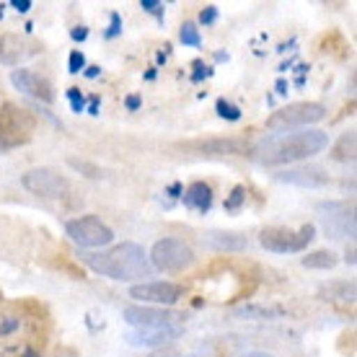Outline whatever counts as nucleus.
I'll list each match as a JSON object with an SVG mask.
<instances>
[{
  "mask_svg": "<svg viewBox=\"0 0 357 357\" xmlns=\"http://www.w3.org/2000/svg\"><path fill=\"white\" fill-rule=\"evenodd\" d=\"M329 145V135L324 130H295V132H277L269 135L264 143H259L251 155L261 163V166H290V163L305 161L319 155Z\"/></svg>",
  "mask_w": 357,
  "mask_h": 357,
  "instance_id": "1",
  "label": "nucleus"
},
{
  "mask_svg": "<svg viewBox=\"0 0 357 357\" xmlns=\"http://www.w3.org/2000/svg\"><path fill=\"white\" fill-rule=\"evenodd\" d=\"M81 261L96 275L116 280V282H132V280H145L153 275L148 251L132 241H122L101 251H81Z\"/></svg>",
  "mask_w": 357,
  "mask_h": 357,
  "instance_id": "2",
  "label": "nucleus"
},
{
  "mask_svg": "<svg viewBox=\"0 0 357 357\" xmlns=\"http://www.w3.org/2000/svg\"><path fill=\"white\" fill-rule=\"evenodd\" d=\"M36 132V116L29 109L6 101L0 107V151H16Z\"/></svg>",
  "mask_w": 357,
  "mask_h": 357,
  "instance_id": "3",
  "label": "nucleus"
},
{
  "mask_svg": "<svg viewBox=\"0 0 357 357\" xmlns=\"http://www.w3.org/2000/svg\"><path fill=\"white\" fill-rule=\"evenodd\" d=\"M324 233L334 241H352L355 238V202L347 199H326L316 205Z\"/></svg>",
  "mask_w": 357,
  "mask_h": 357,
  "instance_id": "4",
  "label": "nucleus"
},
{
  "mask_svg": "<svg viewBox=\"0 0 357 357\" xmlns=\"http://www.w3.org/2000/svg\"><path fill=\"white\" fill-rule=\"evenodd\" d=\"M326 116V107L319 101H298L277 109L267 119V127L272 132H290V130H305L311 125H319Z\"/></svg>",
  "mask_w": 357,
  "mask_h": 357,
  "instance_id": "5",
  "label": "nucleus"
},
{
  "mask_svg": "<svg viewBox=\"0 0 357 357\" xmlns=\"http://www.w3.org/2000/svg\"><path fill=\"white\" fill-rule=\"evenodd\" d=\"M313 238H316V225L313 223L301 225L298 231L282 228V225H269L259 233L261 249L272 251V254H301Z\"/></svg>",
  "mask_w": 357,
  "mask_h": 357,
  "instance_id": "6",
  "label": "nucleus"
},
{
  "mask_svg": "<svg viewBox=\"0 0 357 357\" xmlns=\"http://www.w3.org/2000/svg\"><path fill=\"white\" fill-rule=\"evenodd\" d=\"M65 233L70 236V241L75 246L86 249H104L114 241V231L109 228L101 218L96 215H81V218H73L65 223Z\"/></svg>",
  "mask_w": 357,
  "mask_h": 357,
  "instance_id": "7",
  "label": "nucleus"
},
{
  "mask_svg": "<svg viewBox=\"0 0 357 357\" xmlns=\"http://www.w3.org/2000/svg\"><path fill=\"white\" fill-rule=\"evenodd\" d=\"M148 259H151L153 269L174 275V272H184L187 267L195 264V251L181 238H161V241L153 243Z\"/></svg>",
  "mask_w": 357,
  "mask_h": 357,
  "instance_id": "8",
  "label": "nucleus"
},
{
  "mask_svg": "<svg viewBox=\"0 0 357 357\" xmlns=\"http://www.w3.org/2000/svg\"><path fill=\"white\" fill-rule=\"evenodd\" d=\"M24 189H29L31 195L45 197V199H63L70 192V181L65 176H60L52 169H31L21 176Z\"/></svg>",
  "mask_w": 357,
  "mask_h": 357,
  "instance_id": "9",
  "label": "nucleus"
},
{
  "mask_svg": "<svg viewBox=\"0 0 357 357\" xmlns=\"http://www.w3.org/2000/svg\"><path fill=\"white\" fill-rule=\"evenodd\" d=\"M125 321L135 329H161V326H178L181 324V313L161 308V305H127Z\"/></svg>",
  "mask_w": 357,
  "mask_h": 357,
  "instance_id": "10",
  "label": "nucleus"
},
{
  "mask_svg": "<svg viewBox=\"0 0 357 357\" xmlns=\"http://www.w3.org/2000/svg\"><path fill=\"white\" fill-rule=\"evenodd\" d=\"M181 151L195 155H251L254 145L246 137H207V140L181 143Z\"/></svg>",
  "mask_w": 357,
  "mask_h": 357,
  "instance_id": "11",
  "label": "nucleus"
},
{
  "mask_svg": "<svg viewBox=\"0 0 357 357\" xmlns=\"http://www.w3.org/2000/svg\"><path fill=\"white\" fill-rule=\"evenodd\" d=\"M39 52H42V45L36 39H29L24 34H13V31L0 34V63L8 65V68H18L21 63L36 57Z\"/></svg>",
  "mask_w": 357,
  "mask_h": 357,
  "instance_id": "12",
  "label": "nucleus"
},
{
  "mask_svg": "<svg viewBox=\"0 0 357 357\" xmlns=\"http://www.w3.org/2000/svg\"><path fill=\"white\" fill-rule=\"evenodd\" d=\"M184 287L176 282H166V280H155V282H140V285L130 287V298L137 303H151V305H174L181 301Z\"/></svg>",
  "mask_w": 357,
  "mask_h": 357,
  "instance_id": "13",
  "label": "nucleus"
},
{
  "mask_svg": "<svg viewBox=\"0 0 357 357\" xmlns=\"http://www.w3.org/2000/svg\"><path fill=\"white\" fill-rule=\"evenodd\" d=\"M10 83H13V89L16 91L36 98L39 104H54L52 83L47 81L45 75H39V73L26 70V68H16V70L10 73Z\"/></svg>",
  "mask_w": 357,
  "mask_h": 357,
  "instance_id": "14",
  "label": "nucleus"
},
{
  "mask_svg": "<svg viewBox=\"0 0 357 357\" xmlns=\"http://www.w3.org/2000/svg\"><path fill=\"white\" fill-rule=\"evenodd\" d=\"M277 181L290 184V187L301 189H321L329 184V174L321 166H293V169H282L275 174Z\"/></svg>",
  "mask_w": 357,
  "mask_h": 357,
  "instance_id": "15",
  "label": "nucleus"
},
{
  "mask_svg": "<svg viewBox=\"0 0 357 357\" xmlns=\"http://www.w3.org/2000/svg\"><path fill=\"white\" fill-rule=\"evenodd\" d=\"M181 337V326H161V329H135L127 334L132 347H155L161 349Z\"/></svg>",
  "mask_w": 357,
  "mask_h": 357,
  "instance_id": "16",
  "label": "nucleus"
},
{
  "mask_svg": "<svg viewBox=\"0 0 357 357\" xmlns=\"http://www.w3.org/2000/svg\"><path fill=\"white\" fill-rule=\"evenodd\" d=\"M181 199H184V205H187L189 210L205 215V213H210V207H213V187L205 184V181H195V184H189V187L184 189Z\"/></svg>",
  "mask_w": 357,
  "mask_h": 357,
  "instance_id": "17",
  "label": "nucleus"
},
{
  "mask_svg": "<svg viewBox=\"0 0 357 357\" xmlns=\"http://www.w3.org/2000/svg\"><path fill=\"white\" fill-rule=\"evenodd\" d=\"M319 295H321L324 301H331V303H347L352 305L355 303V282H349V280H334V282H324L319 287Z\"/></svg>",
  "mask_w": 357,
  "mask_h": 357,
  "instance_id": "18",
  "label": "nucleus"
},
{
  "mask_svg": "<svg viewBox=\"0 0 357 357\" xmlns=\"http://www.w3.org/2000/svg\"><path fill=\"white\" fill-rule=\"evenodd\" d=\"M207 246H213L218 251H243L249 246L246 236L236 231H210L205 236Z\"/></svg>",
  "mask_w": 357,
  "mask_h": 357,
  "instance_id": "19",
  "label": "nucleus"
},
{
  "mask_svg": "<svg viewBox=\"0 0 357 357\" xmlns=\"http://www.w3.org/2000/svg\"><path fill=\"white\" fill-rule=\"evenodd\" d=\"M357 153V135L355 130H349V132H342L340 140L331 145V161L337 163H355V155Z\"/></svg>",
  "mask_w": 357,
  "mask_h": 357,
  "instance_id": "20",
  "label": "nucleus"
},
{
  "mask_svg": "<svg viewBox=\"0 0 357 357\" xmlns=\"http://www.w3.org/2000/svg\"><path fill=\"white\" fill-rule=\"evenodd\" d=\"M282 308L277 305H243L236 311V319H249V321H272V319H280L282 316Z\"/></svg>",
  "mask_w": 357,
  "mask_h": 357,
  "instance_id": "21",
  "label": "nucleus"
},
{
  "mask_svg": "<svg viewBox=\"0 0 357 357\" xmlns=\"http://www.w3.org/2000/svg\"><path fill=\"white\" fill-rule=\"evenodd\" d=\"M301 264L308 269H334L337 264H340V259H337V254L329 249H319V251H311V254H305L303 259H301Z\"/></svg>",
  "mask_w": 357,
  "mask_h": 357,
  "instance_id": "22",
  "label": "nucleus"
},
{
  "mask_svg": "<svg viewBox=\"0 0 357 357\" xmlns=\"http://www.w3.org/2000/svg\"><path fill=\"white\" fill-rule=\"evenodd\" d=\"M215 112H218L220 119H228V122H238V119H241V109L236 107V104H231L228 98H218Z\"/></svg>",
  "mask_w": 357,
  "mask_h": 357,
  "instance_id": "23",
  "label": "nucleus"
},
{
  "mask_svg": "<svg viewBox=\"0 0 357 357\" xmlns=\"http://www.w3.org/2000/svg\"><path fill=\"white\" fill-rule=\"evenodd\" d=\"M178 39H181V45H187V47H202L199 29H197L192 21H187V24L181 26V31H178Z\"/></svg>",
  "mask_w": 357,
  "mask_h": 357,
  "instance_id": "24",
  "label": "nucleus"
},
{
  "mask_svg": "<svg viewBox=\"0 0 357 357\" xmlns=\"http://www.w3.org/2000/svg\"><path fill=\"white\" fill-rule=\"evenodd\" d=\"M68 163H70L75 171H81L83 176H89V178H101V176H104V174H101V169H98V166H93V163H89V161H78V158H70Z\"/></svg>",
  "mask_w": 357,
  "mask_h": 357,
  "instance_id": "25",
  "label": "nucleus"
},
{
  "mask_svg": "<svg viewBox=\"0 0 357 357\" xmlns=\"http://www.w3.org/2000/svg\"><path fill=\"white\" fill-rule=\"evenodd\" d=\"M243 199H246V189H243V187H233L231 197L225 199V210H228V213H236V210H241Z\"/></svg>",
  "mask_w": 357,
  "mask_h": 357,
  "instance_id": "26",
  "label": "nucleus"
},
{
  "mask_svg": "<svg viewBox=\"0 0 357 357\" xmlns=\"http://www.w3.org/2000/svg\"><path fill=\"white\" fill-rule=\"evenodd\" d=\"M140 8H143L145 13L155 16L158 21H163V3L161 0H140Z\"/></svg>",
  "mask_w": 357,
  "mask_h": 357,
  "instance_id": "27",
  "label": "nucleus"
},
{
  "mask_svg": "<svg viewBox=\"0 0 357 357\" xmlns=\"http://www.w3.org/2000/svg\"><path fill=\"white\" fill-rule=\"evenodd\" d=\"M68 98H70V104H73V109L81 114L83 109H86V98H83V93L78 89H68Z\"/></svg>",
  "mask_w": 357,
  "mask_h": 357,
  "instance_id": "28",
  "label": "nucleus"
},
{
  "mask_svg": "<svg viewBox=\"0 0 357 357\" xmlns=\"http://www.w3.org/2000/svg\"><path fill=\"white\" fill-rule=\"evenodd\" d=\"M68 68H70V73H81L86 68V57H83L81 50H73L70 52V65Z\"/></svg>",
  "mask_w": 357,
  "mask_h": 357,
  "instance_id": "29",
  "label": "nucleus"
},
{
  "mask_svg": "<svg viewBox=\"0 0 357 357\" xmlns=\"http://www.w3.org/2000/svg\"><path fill=\"white\" fill-rule=\"evenodd\" d=\"M195 75H192V81H202V78H210V75H213V68H210V65H202V63H195Z\"/></svg>",
  "mask_w": 357,
  "mask_h": 357,
  "instance_id": "30",
  "label": "nucleus"
},
{
  "mask_svg": "<svg viewBox=\"0 0 357 357\" xmlns=\"http://www.w3.org/2000/svg\"><path fill=\"white\" fill-rule=\"evenodd\" d=\"M116 34H122V18H119V13H112V26L107 31V39H114Z\"/></svg>",
  "mask_w": 357,
  "mask_h": 357,
  "instance_id": "31",
  "label": "nucleus"
},
{
  "mask_svg": "<svg viewBox=\"0 0 357 357\" xmlns=\"http://www.w3.org/2000/svg\"><path fill=\"white\" fill-rule=\"evenodd\" d=\"M215 18H218V8L215 6H207L202 13H199V21L205 24V26H210V24H215Z\"/></svg>",
  "mask_w": 357,
  "mask_h": 357,
  "instance_id": "32",
  "label": "nucleus"
},
{
  "mask_svg": "<svg viewBox=\"0 0 357 357\" xmlns=\"http://www.w3.org/2000/svg\"><path fill=\"white\" fill-rule=\"evenodd\" d=\"M10 8L18 10V13H29V10H31V0H13Z\"/></svg>",
  "mask_w": 357,
  "mask_h": 357,
  "instance_id": "33",
  "label": "nucleus"
},
{
  "mask_svg": "<svg viewBox=\"0 0 357 357\" xmlns=\"http://www.w3.org/2000/svg\"><path fill=\"white\" fill-rule=\"evenodd\" d=\"M151 357H181V355H178L174 347H161V349H155Z\"/></svg>",
  "mask_w": 357,
  "mask_h": 357,
  "instance_id": "34",
  "label": "nucleus"
},
{
  "mask_svg": "<svg viewBox=\"0 0 357 357\" xmlns=\"http://www.w3.org/2000/svg\"><path fill=\"white\" fill-rule=\"evenodd\" d=\"M70 36L75 39V42H83V39L89 36V29H86V26H75V29L70 31Z\"/></svg>",
  "mask_w": 357,
  "mask_h": 357,
  "instance_id": "35",
  "label": "nucleus"
},
{
  "mask_svg": "<svg viewBox=\"0 0 357 357\" xmlns=\"http://www.w3.org/2000/svg\"><path fill=\"white\" fill-rule=\"evenodd\" d=\"M344 261H347L349 267H355V243L349 241V246L344 249Z\"/></svg>",
  "mask_w": 357,
  "mask_h": 357,
  "instance_id": "36",
  "label": "nucleus"
},
{
  "mask_svg": "<svg viewBox=\"0 0 357 357\" xmlns=\"http://www.w3.org/2000/svg\"><path fill=\"white\" fill-rule=\"evenodd\" d=\"M89 112H91L93 116L98 114V96H91V101H89Z\"/></svg>",
  "mask_w": 357,
  "mask_h": 357,
  "instance_id": "37",
  "label": "nucleus"
},
{
  "mask_svg": "<svg viewBox=\"0 0 357 357\" xmlns=\"http://www.w3.org/2000/svg\"><path fill=\"white\" fill-rule=\"evenodd\" d=\"M137 107H140V98H137V96H130V98H127V109H132V112H135Z\"/></svg>",
  "mask_w": 357,
  "mask_h": 357,
  "instance_id": "38",
  "label": "nucleus"
},
{
  "mask_svg": "<svg viewBox=\"0 0 357 357\" xmlns=\"http://www.w3.org/2000/svg\"><path fill=\"white\" fill-rule=\"evenodd\" d=\"M96 75H98V68H93V65L86 68V78H96Z\"/></svg>",
  "mask_w": 357,
  "mask_h": 357,
  "instance_id": "39",
  "label": "nucleus"
},
{
  "mask_svg": "<svg viewBox=\"0 0 357 357\" xmlns=\"http://www.w3.org/2000/svg\"><path fill=\"white\" fill-rule=\"evenodd\" d=\"M241 357H275V355H267V352H246Z\"/></svg>",
  "mask_w": 357,
  "mask_h": 357,
  "instance_id": "40",
  "label": "nucleus"
}]
</instances>
